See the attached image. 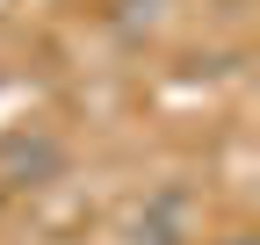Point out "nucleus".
I'll return each mask as SVG.
<instances>
[{
    "label": "nucleus",
    "instance_id": "obj_2",
    "mask_svg": "<svg viewBox=\"0 0 260 245\" xmlns=\"http://www.w3.org/2000/svg\"><path fill=\"white\" fill-rule=\"evenodd\" d=\"M0 209H8V188H0Z\"/></svg>",
    "mask_w": 260,
    "mask_h": 245
},
{
    "label": "nucleus",
    "instance_id": "obj_1",
    "mask_svg": "<svg viewBox=\"0 0 260 245\" xmlns=\"http://www.w3.org/2000/svg\"><path fill=\"white\" fill-rule=\"evenodd\" d=\"M217 245H253V238H246V231H232V238H217Z\"/></svg>",
    "mask_w": 260,
    "mask_h": 245
}]
</instances>
